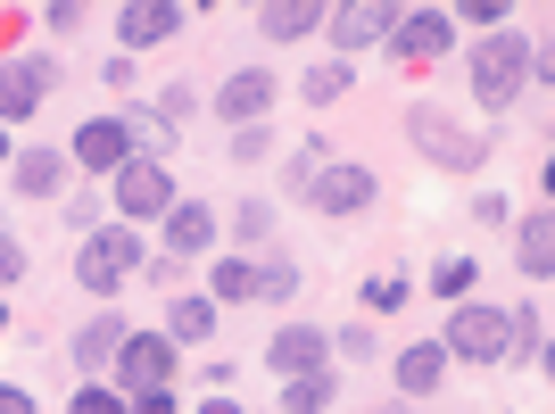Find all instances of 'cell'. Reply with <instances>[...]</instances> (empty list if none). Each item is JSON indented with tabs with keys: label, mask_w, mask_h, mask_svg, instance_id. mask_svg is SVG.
Instances as JSON below:
<instances>
[{
	"label": "cell",
	"mask_w": 555,
	"mask_h": 414,
	"mask_svg": "<svg viewBox=\"0 0 555 414\" xmlns=\"http://www.w3.org/2000/svg\"><path fill=\"white\" fill-rule=\"evenodd\" d=\"M390 34H398V59H415V67H423V59H440V50L456 42V25H448L440 9H415V17H398Z\"/></svg>",
	"instance_id": "obj_14"
},
{
	"label": "cell",
	"mask_w": 555,
	"mask_h": 414,
	"mask_svg": "<svg viewBox=\"0 0 555 414\" xmlns=\"http://www.w3.org/2000/svg\"><path fill=\"white\" fill-rule=\"evenodd\" d=\"M166 207H175V174H166V166H125V174H116V216H125V224H141V216H166Z\"/></svg>",
	"instance_id": "obj_9"
},
{
	"label": "cell",
	"mask_w": 555,
	"mask_h": 414,
	"mask_svg": "<svg viewBox=\"0 0 555 414\" xmlns=\"http://www.w3.org/2000/svg\"><path fill=\"white\" fill-rule=\"evenodd\" d=\"M0 323H9V307H0Z\"/></svg>",
	"instance_id": "obj_39"
},
{
	"label": "cell",
	"mask_w": 555,
	"mask_h": 414,
	"mask_svg": "<svg viewBox=\"0 0 555 414\" xmlns=\"http://www.w3.org/2000/svg\"><path fill=\"white\" fill-rule=\"evenodd\" d=\"M9 166H17V191H25V199H50V191L67 183V158H59V150H17Z\"/></svg>",
	"instance_id": "obj_19"
},
{
	"label": "cell",
	"mask_w": 555,
	"mask_h": 414,
	"mask_svg": "<svg viewBox=\"0 0 555 414\" xmlns=\"http://www.w3.org/2000/svg\"><path fill=\"white\" fill-rule=\"evenodd\" d=\"M141 274V241L125 224L116 232H92V241H83V257H75V282H83V290H100V299H108V290H125V282Z\"/></svg>",
	"instance_id": "obj_3"
},
{
	"label": "cell",
	"mask_w": 555,
	"mask_h": 414,
	"mask_svg": "<svg viewBox=\"0 0 555 414\" xmlns=\"http://www.w3.org/2000/svg\"><path fill=\"white\" fill-rule=\"evenodd\" d=\"M116 34H125V50H158L183 34V9L175 0H133V9H116Z\"/></svg>",
	"instance_id": "obj_11"
},
{
	"label": "cell",
	"mask_w": 555,
	"mask_h": 414,
	"mask_svg": "<svg viewBox=\"0 0 555 414\" xmlns=\"http://www.w3.org/2000/svg\"><path fill=\"white\" fill-rule=\"evenodd\" d=\"M440 381H448V348H440V340H423V348H406V357H398V390H406V398L440 390Z\"/></svg>",
	"instance_id": "obj_18"
},
{
	"label": "cell",
	"mask_w": 555,
	"mask_h": 414,
	"mask_svg": "<svg viewBox=\"0 0 555 414\" xmlns=\"http://www.w3.org/2000/svg\"><path fill=\"white\" fill-rule=\"evenodd\" d=\"M440 348L464 357V365H498V357H506V315H498V307H456Z\"/></svg>",
	"instance_id": "obj_6"
},
{
	"label": "cell",
	"mask_w": 555,
	"mask_h": 414,
	"mask_svg": "<svg viewBox=\"0 0 555 414\" xmlns=\"http://www.w3.org/2000/svg\"><path fill=\"white\" fill-rule=\"evenodd\" d=\"M406 133H415V150L431 166H456V174H473V166L489 158V133H473V125H448L440 108H415L406 116Z\"/></svg>",
	"instance_id": "obj_2"
},
{
	"label": "cell",
	"mask_w": 555,
	"mask_h": 414,
	"mask_svg": "<svg viewBox=\"0 0 555 414\" xmlns=\"http://www.w3.org/2000/svg\"><path fill=\"white\" fill-rule=\"evenodd\" d=\"M531 59L539 50L522 42V34H481V42H473V100H481V108H514L522 83H531Z\"/></svg>",
	"instance_id": "obj_1"
},
{
	"label": "cell",
	"mask_w": 555,
	"mask_h": 414,
	"mask_svg": "<svg viewBox=\"0 0 555 414\" xmlns=\"http://www.w3.org/2000/svg\"><path fill=\"white\" fill-rule=\"evenodd\" d=\"M307 207H324V216H357V207H373V166L324 158V174L307 183Z\"/></svg>",
	"instance_id": "obj_8"
},
{
	"label": "cell",
	"mask_w": 555,
	"mask_h": 414,
	"mask_svg": "<svg viewBox=\"0 0 555 414\" xmlns=\"http://www.w3.org/2000/svg\"><path fill=\"white\" fill-rule=\"evenodd\" d=\"M116 348H125V315H100L92 332L75 340V365H83V373H108V365H116Z\"/></svg>",
	"instance_id": "obj_22"
},
{
	"label": "cell",
	"mask_w": 555,
	"mask_h": 414,
	"mask_svg": "<svg viewBox=\"0 0 555 414\" xmlns=\"http://www.w3.org/2000/svg\"><path fill=\"white\" fill-rule=\"evenodd\" d=\"M514 257H522V274H531V282L555 274V216H547V207H531V216H522V241H514Z\"/></svg>",
	"instance_id": "obj_16"
},
{
	"label": "cell",
	"mask_w": 555,
	"mask_h": 414,
	"mask_svg": "<svg viewBox=\"0 0 555 414\" xmlns=\"http://www.w3.org/2000/svg\"><path fill=\"white\" fill-rule=\"evenodd\" d=\"M0 414H34V398H25L17 381H0Z\"/></svg>",
	"instance_id": "obj_35"
},
{
	"label": "cell",
	"mask_w": 555,
	"mask_h": 414,
	"mask_svg": "<svg viewBox=\"0 0 555 414\" xmlns=\"http://www.w3.org/2000/svg\"><path fill=\"white\" fill-rule=\"evenodd\" d=\"M340 92H348V67H340V59L307 75V100H315V108H324V100H340Z\"/></svg>",
	"instance_id": "obj_29"
},
{
	"label": "cell",
	"mask_w": 555,
	"mask_h": 414,
	"mask_svg": "<svg viewBox=\"0 0 555 414\" xmlns=\"http://www.w3.org/2000/svg\"><path fill=\"white\" fill-rule=\"evenodd\" d=\"M332 398H340L332 373H299V381H282V406H291V414H332Z\"/></svg>",
	"instance_id": "obj_23"
},
{
	"label": "cell",
	"mask_w": 555,
	"mask_h": 414,
	"mask_svg": "<svg viewBox=\"0 0 555 414\" xmlns=\"http://www.w3.org/2000/svg\"><path fill=\"white\" fill-rule=\"evenodd\" d=\"M324 25V0H274V9H257V34H274V42H299Z\"/></svg>",
	"instance_id": "obj_17"
},
{
	"label": "cell",
	"mask_w": 555,
	"mask_h": 414,
	"mask_svg": "<svg viewBox=\"0 0 555 414\" xmlns=\"http://www.w3.org/2000/svg\"><path fill=\"white\" fill-rule=\"evenodd\" d=\"M158 224H166V249H175V257H208L216 249V216L199 199H175Z\"/></svg>",
	"instance_id": "obj_13"
},
{
	"label": "cell",
	"mask_w": 555,
	"mask_h": 414,
	"mask_svg": "<svg viewBox=\"0 0 555 414\" xmlns=\"http://www.w3.org/2000/svg\"><path fill=\"white\" fill-rule=\"evenodd\" d=\"M0 166H9V125H0Z\"/></svg>",
	"instance_id": "obj_37"
},
{
	"label": "cell",
	"mask_w": 555,
	"mask_h": 414,
	"mask_svg": "<svg viewBox=\"0 0 555 414\" xmlns=\"http://www.w3.org/2000/svg\"><path fill=\"white\" fill-rule=\"evenodd\" d=\"M50 92H59V59H42V50H25V59H0V125L34 116Z\"/></svg>",
	"instance_id": "obj_5"
},
{
	"label": "cell",
	"mask_w": 555,
	"mask_h": 414,
	"mask_svg": "<svg viewBox=\"0 0 555 414\" xmlns=\"http://www.w3.org/2000/svg\"><path fill=\"white\" fill-rule=\"evenodd\" d=\"M199 414H241V406H232V398H208V406H199Z\"/></svg>",
	"instance_id": "obj_36"
},
{
	"label": "cell",
	"mask_w": 555,
	"mask_h": 414,
	"mask_svg": "<svg viewBox=\"0 0 555 414\" xmlns=\"http://www.w3.org/2000/svg\"><path fill=\"white\" fill-rule=\"evenodd\" d=\"M332 348H340V357H373V332H365V323H348V332H332Z\"/></svg>",
	"instance_id": "obj_32"
},
{
	"label": "cell",
	"mask_w": 555,
	"mask_h": 414,
	"mask_svg": "<svg viewBox=\"0 0 555 414\" xmlns=\"http://www.w3.org/2000/svg\"><path fill=\"white\" fill-rule=\"evenodd\" d=\"M315 174H324V141H315V150H299V158H291V191H299V199H307V183H315Z\"/></svg>",
	"instance_id": "obj_30"
},
{
	"label": "cell",
	"mask_w": 555,
	"mask_h": 414,
	"mask_svg": "<svg viewBox=\"0 0 555 414\" xmlns=\"http://www.w3.org/2000/svg\"><path fill=\"white\" fill-rule=\"evenodd\" d=\"M208 332H216V299H175L166 307V340L175 348H199Z\"/></svg>",
	"instance_id": "obj_21"
},
{
	"label": "cell",
	"mask_w": 555,
	"mask_h": 414,
	"mask_svg": "<svg viewBox=\"0 0 555 414\" xmlns=\"http://www.w3.org/2000/svg\"><path fill=\"white\" fill-rule=\"evenodd\" d=\"M291 290H299V266H291V257H266V266H257V290H249V299H257V307H282Z\"/></svg>",
	"instance_id": "obj_24"
},
{
	"label": "cell",
	"mask_w": 555,
	"mask_h": 414,
	"mask_svg": "<svg viewBox=\"0 0 555 414\" xmlns=\"http://www.w3.org/2000/svg\"><path fill=\"white\" fill-rule=\"evenodd\" d=\"M25 274V249H17V241H9V232H0V290H9V282H17Z\"/></svg>",
	"instance_id": "obj_33"
},
{
	"label": "cell",
	"mask_w": 555,
	"mask_h": 414,
	"mask_svg": "<svg viewBox=\"0 0 555 414\" xmlns=\"http://www.w3.org/2000/svg\"><path fill=\"white\" fill-rule=\"evenodd\" d=\"M390 25H398L390 0H348V9H332V42H340V50H365V42H382Z\"/></svg>",
	"instance_id": "obj_12"
},
{
	"label": "cell",
	"mask_w": 555,
	"mask_h": 414,
	"mask_svg": "<svg viewBox=\"0 0 555 414\" xmlns=\"http://www.w3.org/2000/svg\"><path fill=\"white\" fill-rule=\"evenodd\" d=\"M116 381H125L116 398L166 390V381H175V340H166V332H125V348H116Z\"/></svg>",
	"instance_id": "obj_4"
},
{
	"label": "cell",
	"mask_w": 555,
	"mask_h": 414,
	"mask_svg": "<svg viewBox=\"0 0 555 414\" xmlns=\"http://www.w3.org/2000/svg\"><path fill=\"white\" fill-rule=\"evenodd\" d=\"M406 307V274H373L365 282V315H398Z\"/></svg>",
	"instance_id": "obj_26"
},
{
	"label": "cell",
	"mask_w": 555,
	"mask_h": 414,
	"mask_svg": "<svg viewBox=\"0 0 555 414\" xmlns=\"http://www.w3.org/2000/svg\"><path fill=\"white\" fill-rule=\"evenodd\" d=\"M67 414H125V398H116V390H75Z\"/></svg>",
	"instance_id": "obj_31"
},
{
	"label": "cell",
	"mask_w": 555,
	"mask_h": 414,
	"mask_svg": "<svg viewBox=\"0 0 555 414\" xmlns=\"http://www.w3.org/2000/svg\"><path fill=\"white\" fill-rule=\"evenodd\" d=\"M125 141L141 150V166H166V150H175V125L150 108H125Z\"/></svg>",
	"instance_id": "obj_20"
},
{
	"label": "cell",
	"mask_w": 555,
	"mask_h": 414,
	"mask_svg": "<svg viewBox=\"0 0 555 414\" xmlns=\"http://www.w3.org/2000/svg\"><path fill=\"white\" fill-rule=\"evenodd\" d=\"M67 166H92V174H125V166H133L125 116H92V125H75V150H67Z\"/></svg>",
	"instance_id": "obj_7"
},
{
	"label": "cell",
	"mask_w": 555,
	"mask_h": 414,
	"mask_svg": "<svg viewBox=\"0 0 555 414\" xmlns=\"http://www.w3.org/2000/svg\"><path fill=\"white\" fill-rule=\"evenodd\" d=\"M125 414H175V398H166V390H150V398H125Z\"/></svg>",
	"instance_id": "obj_34"
},
{
	"label": "cell",
	"mask_w": 555,
	"mask_h": 414,
	"mask_svg": "<svg viewBox=\"0 0 555 414\" xmlns=\"http://www.w3.org/2000/svg\"><path fill=\"white\" fill-rule=\"evenodd\" d=\"M431 290H440V299H464V290H473V257H440Z\"/></svg>",
	"instance_id": "obj_27"
},
{
	"label": "cell",
	"mask_w": 555,
	"mask_h": 414,
	"mask_svg": "<svg viewBox=\"0 0 555 414\" xmlns=\"http://www.w3.org/2000/svg\"><path fill=\"white\" fill-rule=\"evenodd\" d=\"M382 414H415V406H382Z\"/></svg>",
	"instance_id": "obj_38"
},
{
	"label": "cell",
	"mask_w": 555,
	"mask_h": 414,
	"mask_svg": "<svg viewBox=\"0 0 555 414\" xmlns=\"http://www.w3.org/2000/svg\"><path fill=\"white\" fill-rule=\"evenodd\" d=\"M332 357V332H315V323H282L274 348H266V365L282 373V381H299V373H324Z\"/></svg>",
	"instance_id": "obj_10"
},
{
	"label": "cell",
	"mask_w": 555,
	"mask_h": 414,
	"mask_svg": "<svg viewBox=\"0 0 555 414\" xmlns=\"http://www.w3.org/2000/svg\"><path fill=\"white\" fill-rule=\"evenodd\" d=\"M257 290V257H224V266H216V290L208 299H249Z\"/></svg>",
	"instance_id": "obj_25"
},
{
	"label": "cell",
	"mask_w": 555,
	"mask_h": 414,
	"mask_svg": "<svg viewBox=\"0 0 555 414\" xmlns=\"http://www.w3.org/2000/svg\"><path fill=\"white\" fill-rule=\"evenodd\" d=\"M266 108H274V75H257V67L216 92V116H232V125H266Z\"/></svg>",
	"instance_id": "obj_15"
},
{
	"label": "cell",
	"mask_w": 555,
	"mask_h": 414,
	"mask_svg": "<svg viewBox=\"0 0 555 414\" xmlns=\"http://www.w3.org/2000/svg\"><path fill=\"white\" fill-rule=\"evenodd\" d=\"M232 232H241V241H249V249H257V241L274 232V207H266V199H249V207H241V216H232Z\"/></svg>",
	"instance_id": "obj_28"
}]
</instances>
